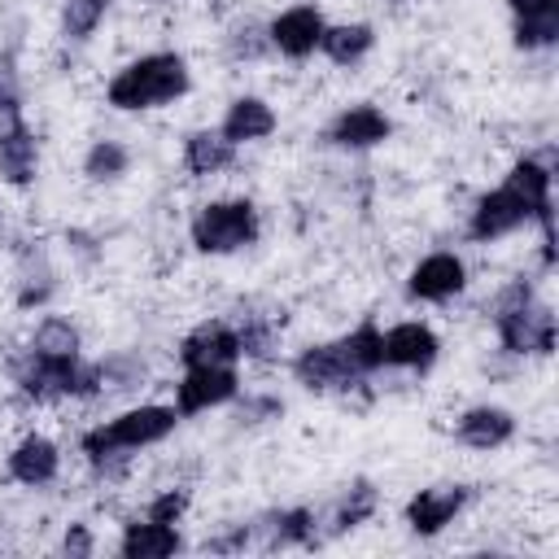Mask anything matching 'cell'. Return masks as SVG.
Returning <instances> with one entry per match:
<instances>
[{
  "instance_id": "1",
  "label": "cell",
  "mask_w": 559,
  "mask_h": 559,
  "mask_svg": "<svg viewBox=\"0 0 559 559\" xmlns=\"http://www.w3.org/2000/svg\"><path fill=\"white\" fill-rule=\"evenodd\" d=\"M183 87H188L183 61L170 57V52H157V57H144V61L127 66L109 83V105H118V109H148V105L175 100Z\"/></svg>"
},
{
  "instance_id": "2",
  "label": "cell",
  "mask_w": 559,
  "mask_h": 559,
  "mask_svg": "<svg viewBox=\"0 0 559 559\" xmlns=\"http://www.w3.org/2000/svg\"><path fill=\"white\" fill-rule=\"evenodd\" d=\"M170 428H175V411H166V406H140V411H127V415H118L114 424L87 432V437H83V450H87L92 459H105V454H114V450H135V445L162 441Z\"/></svg>"
},
{
  "instance_id": "3",
  "label": "cell",
  "mask_w": 559,
  "mask_h": 559,
  "mask_svg": "<svg viewBox=\"0 0 559 559\" xmlns=\"http://www.w3.org/2000/svg\"><path fill=\"white\" fill-rule=\"evenodd\" d=\"M253 236H258V218H253L249 201H214L192 223V240L205 253H231V249L249 245Z\"/></svg>"
},
{
  "instance_id": "4",
  "label": "cell",
  "mask_w": 559,
  "mask_h": 559,
  "mask_svg": "<svg viewBox=\"0 0 559 559\" xmlns=\"http://www.w3.org/2000/svg\"><path fill=\"white\" fill-rule=\"evenodd\" d=\"M96 384V371L79 367L74 358H48L35 354V362L22 371V389L35 397H57V393H87Z\"/></svg>"
},
{
  "instance_id": "5",
  "label": "cell",
  "mask_w": 559,
  "mask_h": 559,
  "mask_svg": "<svg viewBox=\"0 0 559 559\" xmlns=\"http://www.w3.org/2000/svg\"><path fill=\"white\" fill-rule=\"evenodd\" d=\"M498 328H502L507 349H520V354H524V349L546 354V349L555 345V319H550V310H542V306H511V310H502Z\"/></svg>"
},
{
  "instance_id": "6",
  "label": "cell",
  "mask_w": 559,
  "mask_h": 559,
  "mask_svg": "<svg viewBox=\"0 0 559 559\" xmlns=\"http://www.w3.org/2000/svg\"><path fill=\"white\" fill-rule=\"evenodd\" d=\"M528 218V205L520 201V192L511 183H502L498 192H489L476 214H472V236L476 240H493V236H507L511 227H520Z\"/></svg>"
},
{
  "instance_id": "7",
  "label": "cell",
  "mask_w": 559,
  "mask_h": 559,
  "mask_svg": "<svg viewBox=\"0 0 559 559\" xmlns=\"http://www.w3.org/2000/svg\"><path fill=\"white\" fill-rule=\"evenodd\" d=\"M231 393H236V371L231 367H188V380L179 384V411L192 415V411L227 402Z\"/></svg>"
},
{
  "instance_id": "8",
  "label": "cell",
  "mask_w": 559,
  "mask_h": 559,
  "mask_svg": "<svg viewBox=\"0 0 559 559\" xmlns=\"http://www.w3.org/2000/svg\"><path fill=\"white\" fill-rule=\"evenodd\" d=\"M179 354L188 367H231V358L240 354V336L227 332L223 323H205L183 341Z\"/></svg>"
},
{
  "instance_id": "9",
  "label": "cell",
  "mask_w": 559,
  "mask_h": 559,
  "mask_svg": "<svg viewBox=\"0 0 559 559\" xmlns=\"http://www.w3.org/2000/svg\"><path fill=\"white\" fill-rule=\"evenodd\" d=\"M463 489L459 485H437V489H424L419 498H411V507H406V520H411V528L415 533H437L441 524H450L454 520V511L463 507Z\"/></svg>"
},
{
  "instance_id": "10",
  "label": "cell",
  "mask_w": 559,
  "mask_h": 559,
  "mask_svg": "<svg viewBox=\"0 0 559 559\" xmlns=\"http://www.w3.org/2000/svg\"><path fill=\"white\" fill-rule=\"evenodd\" d=\"M459 288H463V262L450 258V253L424 258V262L415 266V275H411V293L424 297V301H441V297H450V293H459Z\"/></svg>"
},
{
  "instance_id": "11",
  "label": "cell",
  "mask_w": 559,
  "mask_h": 559,
  "mask_svg": "<svg viewBox=\"0 0 559 559\" xmlns=\"http://www.w3.org/2000/svg\"><path fill=\"white\" fill-rule=\"evenodd\" d=\"M271 39L288 52V57H306L319 39H323V17L314 13V9H288V13H280L275 17V26H271Z\"/></svg>"
},
{
  "instance_id": "12",
  "label": "cell",
  "mask_w": 559,
  "mask_h": 559,
  "mask_svg": "<svg viewBox=\"0 0 559 559\" xmlns=\"http://www.w3.org/2000/svg\"><path fill=\"white\" fill-rule=\"evenodd\" d=\"M297 376H301V384H310V389H341V384L354 380V371H349L341 345L306 349V354L297 358Z\"/></svg>"
},
{
  "instance_id": "13",
  "label": "cell",
  "mask_w": 559,
  "mask_h": 559,
  "mask_svg": "<svg viewBox=\"0 0 559 559\" xmlns=\"http://www.w3.org/2000/svg\"><path fill=\"white\" fill-rule=\"evenodd\" d=\"M437 358V336L419 323H402L384 336V362H397V367H428Z\"/></svg>"
},
{
  "instance_id": "14",
  "label": "cell",
  "mask_w": 559,
  "mask_h": 559,
  "mask_svg": "<svg viewBox=\"0 0 559 559\" xmlns=\"http://www.w3.org/2000/svg\"><path fill=\"white\" fill-rule=\"evenodd\" d=\"M389 135V118L371 105H358V109H345L336 122H332V140L345 144V148H367L376 140Z\"/></svg>"
},
{
  "instance_id": "15",
  "label": "cell",
  "mask_w": 559,
  "mask_h": 559,
  "mask_svg": "<svg viewBox=\"0 0 559 559\" xmlns=\"http://www.w3.org/2000/svg\"><path fill=\"white\" fill-rule=\"evenodd\" d=\"M511 415L507 411H498V406H476V411H467L463 419H459V437L467 441V445H476V450H489V445H502L507 437H511Z\"/></svg>"
},
{
  "instance_id": "16",
  "label": "cell",
  "mask_w": 559,
  "mask_h": 559,
  "mask_svg": "<svg viewBox=\"0 0 559 559\" xmlns=\"http://www.w3.org/2000/svg\"><path fill=\"white\" fill-rule=\"evenodd\" d=\"M9 472H13L17 480H26V485L52 480V472H57V445L44 441V437H26V441L9 454Z\"/></svg>"
},
{
  "instance_id": "17",
  "label": "cell",
  "mask_w": 559,
  "mask_h": 559,
  "mask_svg": "<svg viewBox=\"0 0 559 559\" xmlns=\"http://www.w3.org/2000/svg\"><path fill=\"white\" fill-rule=\"evenodd\" d=\"M0 170L9 183H26L35 175V140L17 118H9V131L0 135Z\"/></svg>"
},
{
  "instance_id": "18",
  "label": "cell",
  "mask_w": 559,
  "mask_h": 559,
  "mask_svg": "<svg viewBox=\"0 0 559 559\" xmlns=\"http://www.w3.org/2000/svg\"><path fill=\"white\" fill-rule=\"evenodd\" d=\"M507 183L520 192V201L528 205V214H537V218L546 223V231H550V175H546L537 162H520V166L507 175Z\"/></svg>"
},
{
  "instance_id": "19",
  "label": "cell",
  "mask_w": 559,
  "mask_h": 559,
  "mask_svg": "<svg viewBox=\"0 0 559 559\" xmlns=\"http://www.w3.org/2000/svg\"><path fill=\"white\" fill-rule=\"evenodd\" d=\"M275 127V114L262 105V100H253V96H245V100H236L231 109H227V122H223V135L231 140V144H240V140H258V135H266Z\"/></svg>"
},
{
  "instance_id": "20",
  "label": "cell",
  "mask_w": 559,
  "mask_h": 559,
  "mask_svg": "<svg viewBox=\"0 0 559 559\" xmlns=\"http://www.w3.org/2000/svg\"><path fill=\"white\" fill-rule=\"evenodd\" d=\"M175 550H179V537L157 520L131 524L127 537H122V555L127 559H162V555H175Z\"/></svg>"
},
{
  "instance_id": "21",
  "label": "cell",
  "mask_w": 559,
  "mask_h": 559,
  "mask_svg": "<svg viewBox=\"0 0 559 559\" xmlns=\"http://www.w3.org/2000/svg\"><path fill=\"white\" fill-rule=\"evenodd\" d=\"M336 345H341V354H345V362H349L354 376H362V371H371V367L384 362V336L376 328H358L354 336H345Z\"/></svg>"
},
{
  "instance_id": "22",
  "label": "cell",
  "mask_w": 559,
  "mask_h": 559,
  "mask_svg": "<svg viewBox=\"0 0 559 559\" xmlns=\"http://www.w3.org/2000/svg\"><path fill=\"white\" fill-rule=\"evenodd\" d=\"M227 162H231V140H227V135H210V131H201V135L188 140V170H197V175H214V170H223Z\"/></svg>"
},
{
  "instance_id": "23",
  "label": "cell",
  "mask_w": 559,
  "mask_h": 559,
  "mask_svg": "<svg viewBox=\"0 0 559 559\" xmlns=\"http://www.w3.org/2000/svg\"><path fill=\"white\" fill-rule=\"evenodd\" d=\"M323 52L332 61H358L367 48H371V26H323Z\"/></svg>"
},
{
  "instance_id": "24",
  "label": "cell",
  "mask_w": 559,
  "mask_h": 559,
  "mask_svg": "<svg viewBox=\"0 0 559 559\" xmlns=\"http://www.w3.org/2000/svg\"><path fill=\"white\" fill-rule=\"evenodd\" d=\"M74 349H79V336H74V328L61 323V319H48V323L39 328V336H35V354H48V358H74Z\"/></svg>"
},
{
  "instance_id": "25",
  "label": "cell",
  "mask_w": 559,
  "mask_h": 559,
  "mask_svg": "<svg viewBox=\"0 0 559 559\" xmlns=\"http://www.w3.org/2000/svg\"><path fill=\"white\" fill-rule=\"evenodd\" d=\"M555 35H559V17L555 13H533V17H520V26H515V39L528 44V48L550 44Z\"/></svg>"
},
{
  "instance_id": "26",
  "label": "cell",
  "mask_w": 559,
  "mask_h": 559,
  "mask_svg": "<svg viewBox=\"0 0 559 559\" xmlns=\"http://www.w3.org/2000/svg\"><path fill=\"white\" fill-rule=\"evenodd\" d=\"M306 533H310V515H306V511H284V515L271 520L266 546H288V542H301Z\"/></svg>"
},
{
  "instance_id": "27",
  "label": "cell",
  "mask_w": 559,
  "mask_h": 559,
  "mask_svg": "<svg viewBox=\"0 0 559 559\" xmlns=\"http://www.w3.org/2000/svg\"><path fill=\"white\" fill-rule=\"evenodd\" d=\"M122 166H127V153L118 148V144H96L92 153H87V175H96V179H109V175H122Z\"/></svg>"
},
{
  "instance_id": "28",
  "label": "cell",
  "mask_w": 559,
  "mask_h": 559,
  "mask_svg": "<svg viewBox=\"0 0 559 559\" xmlns=\"http://www.w3.org/2000/svg\"><path fill=\"white\" fill-rule=\"evenodd\" d=\"M371 502H376V498H371V489H367V485H358V489H354V498H345V502H341V511H336V528H349V524L367 520V515H371Z\"/></svg>"
},
{
  "instance_id": "29",
  "label": "cell",
  "mask_w": 559,
  "mask_h": 559,
  "mask_svg": "<svg viewBox=\"0 0 559 559\" xmlns=\"http://www.w3.org/2000/svg\"><path fill=\"white\" fill-rule=\"evenodd\" d=\"M96 17H100V0H70V4H66V26H70V35H87V31L96 26Z\"/></svg>"
},
{
  "instance_id": "30",
  "label": "cell",
  "mask_w": 559,
  "mask_h": 559,
  "mask_svg": "<svg viewBox=\"0 0 559 559\" xmlns=\"http://www.w3.org/2000/svg\"><path fill=\"white\" fill-rule=\"evenodd\" d=\"M183 507H188V493H183V489H170V493H162V498L153 502L148 520H157V524H170V520H175Z\"/></svg>"
},
{
  "instance_id": "31",
  "label": "cell",
  "mask_w": 559,
  "mask_h": 559,
  "mask_svg": "<svg viewBox=\"0 0 559 559\" xmlns=\"http://www.w3.org/2000/svg\"><path fill=\"white\" fill-rule=\"evenodd\" d=\"M511 9L520 17H533V13H555V0H511Z\"/></svg>"
},
{
  "instance_id": "32",
  "label": "cell",
  "mask_w": 559,
  "mask_h": 559,
  "mask_svg": "<svg viewBox=\"0 0 559 559\" xmlns=\"http://www.w3.org/2000/svg\"><path fill=\"white\" fill-rule=\"evenodd\" d=\"M66 550H87V533H70L66 537Z\"/></svg>"
}]
</instances>
